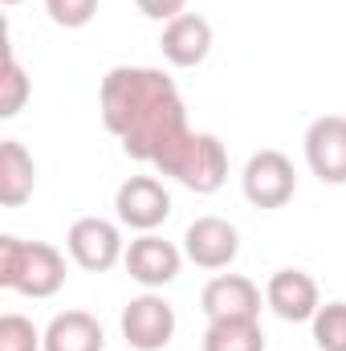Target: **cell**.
<instances>
[{
	"mask_svg": "<svg viewBox=\"0 0 346 351\" xmlns=\"http://www.w3.org/2000/svg\"><path fill=\"white\" fill-rule=\"evenodd\" d=\"M122 262H127V274H131L139 286L159 290V286L175 282L183 258H179V250H175L172 241H163V237H155V233H143V237L131 241V250H127Z\"/></svg>",
	"mask_w": 346,
	"mask_h": 351,
	"instance_id": "obj_12",
	"label": "cell"
},
{
	"mask_svg": "<svg viewBox=\"0 0 346 351\" xmlns=\"http://www.w3.org/2000/svg\"><path fill=\"white\" fill-rule=\"evenodd\" d=\"M0 119H12V114H21V106L29 102V74H25V66L16 62V53L8 49L4 53V78H0Z\"/></svg>",
	"mask_w": 346,
	"mask_h": 351,
	"instance_id": "obj_18",
	"label": "cell"
},
{
	"mask_svg": "<svg viewBox=\"0 0 346 351\" xmlns=\"http://www.w3.org/2000/svg\"><path fill=\"white\" fill-rule=\"evenodd\" d=\"M310 323H314V343L322 351H346V302L318 306Z\"/></svg>",
	"mask_w": 346,
	"mask_h": 351,
	"instance_id": "obj_17",
	"label": "cell"
},
{
	"mask_svg": "<svg viewBox=\"0 0 346 351\" xmlns=\"http://www.w3.org/2000/svg\"><path fill=\"white\" fill-rule=\"evenodd\" d=\"M175 335V311L159 294H139L122 306V339L135 351H163Z\"/></svg>",
	"mask_w": 346,
	"mask_h": 351,
	"instance_id": "obj_4",
	"label": "cell"
},
{
	"mask_svg": "<svg viewBox=\"0 0 346 351\" xmlns=\"http://www.w3.org/2000/svg\"><path fill=\"white\" fill-rule=\"evenodd\" d=\"M204 351H265L257 319H216L204 331Z\"/></svg>",
	"mask_w": 346,
	"mask_h": 351,
	"instance_id": "obj_16",
	"label": "cell"
},
{
	"mask_svg": "<svg viewBox=\"0 0 346 351\" xmlns=\"http://www.w3.org/2000/svg\"><path fill=\"white\" fill-rule=\"evenodd\" d=\"M306 164L322 184H346V119L322 114L306 131Z\"/></svg>",
	"mask_w": 346,
	"mask_h": 351,
	"instance_id": "obj_8",
	"label": "cell"
},
{
	"mask_svg": "<svg viewBox=\"0 0 346 351\" xmlns=\"http://www.w3.org/2000/svg\"><path fill=\"white\" fill-rule=\"evenodd\" d=\"M241 184H245L249 204H257V208H281V204H289L293 192H297V176H293L289 156H281V152H273V147L257 152V156L245 164Z\"/></svg>",
	"mask_w": 346,
	"mask_h": 351,
	"instance_id": "obj_5",
	"label": "cell"
},
{
	"mask_svg": "<svg viewBox=\"0 0 346 351\" xmlns=\"http://www.w3.org/2000/svg\"><path fill=\"white\" fill-rule=\"evenodd\" d=\"M200 306L208 315V323L216 319H257L261 315V290L245 274H220L204 286Z\"/></svg>",
	"mask_w": 346,
	"mask_h": 351,
	"instance_id": "obj_11",
	"label": "cell"
},
{
	"mask_svg": "<svg viewBox=\"0 0 346 351\" xmlns=\"http://www.w3.org/2000/svg\"><path fill=\"white\" fill-rule=\"evenodd\" d=\"M33 184H37L33 156L25 152V143L4 139L0 143V204L4 208H21L33 196Z\"/></svg>",
	"mask_w": 346,
	"mask_h": 351,
	"instance_id": "obj_15",
	"label": "cell"
},
{
	"mask_svg": "<svg viewBox=\"0 0 346 351\" xmlns=\"http://www.w3.org/2000/svg\"><path fill=\"white\" fill-rule=\"evenodd\" d=\"M265 302L273 306L277 319L285 323H306L318 315L322 298H318V282L306 269H277L265 286Z\"/></svg>",
	"mask_w": 346,
	"mask_h": 351,
	"instance_id": "obj_10",
	"label": "cell"
},
{
	"mask_svg": "<svg viewBox=\"0 0 346 351\" xmlns=\"http://www.w3.org/2000/svg\"><path fill=\"white\" fill-rule=\"evenodd\" d=\"M66 282V258L49 241L0 237V286L25 298H53Z\"/></svg>",
	"mask_w": 346,
	"mask_h": 351,
	"instance_id": "obj_2",
	"label": "cell"
},
{
	"mask_svg": "<svg viewBox=\"0 0 346 351\" xmlns=\"http://www.w3.org/2000/svg\"><path fill=\"white\" fill-rule=\"evenodd\" d=\"M98 110L106 131L122 139V152L151 168L191 131L175 82L155 66H114L102 78Z\"/></svg>",
	"mask_w": 346,
	"mask_h": 351,
	"instance_id": "obj_1",
	"label": "cell"
},
{
	"mask_svg": "<svg viewBox=\"0 0 346 351\" xmlns=\"http://www.w3.org/2000/svg\"><path fill=\"white\" fill-rule=\"evenodd\" d=\"M114 208H118V221H122V225H131V229H139V233H151V229H159V225L168 221L172 196H168V188H163L155 176H131V180L118 188Z\"/></svg>",
	"mask_w": 346,
	"mask_h": 351,
	"instance_id": "obj_7",
	"label": "cell"
},
{
	"mask_svg": "<svg viewBox=\"0 0 346 351\" xmlns=\"http://www.w3.org/2000/svg\"><path fill=\"white\" fill-rule=\"evenodd\" d=\"M0 351H45V335L25 315H0Z\"/></svg>",
	"mask_w": 346,
	"mask_h": 351,
	"instance_id": "obj_19",
	"label": "cell"
},
{
	"mask_svg": "<svg viewBox=\"0 0 346 351\" xmlns=\"http://www.w3.org/2000/svg\"><path fill=\"white\" fill-rule=\"evenodd\" d=\"M183 254L200 269H224L241 254V233L224 217H200L183 233Z\"/></svg>",
	"mask_w": 346,
	"mask_h": 351,
	"instance_id": "obj_9",
	"label": "cell"
},
{
	"mask_svg": "<svg viewBox=\"0 0 346 351\" xmlns=\"http://www.w3.org/2000/svg\"><path fill=\"white\" fill-rule=\"evenodd\" d=\"M66 245H70V258L82 265V269H90V274H106L118 258H127L118 225L114 221H102V217H78L70 225Z\"/></svg>",
	"mask_w": 346,
	"mask_h": 351,
	"instance_id": "obj_6",
	"label": "cell"
},
{
	"mask_svg": "<svg viewBox=\"0 0 346 351\" xmlns=\"http://www.w3.org/2000/svg\"><path fill=\"white\" fill-rule=\"evenodd\" d=\"M106 335L102 323L86 311H62L45 327V351H102Z\"/></svg>",
	"mask_w": 346,
	"mask_h": 351,
	"instance_id": "obj_14",
	"label": "cell"
},
{
	"mask_svg": "<svg viewBox=\"0 0 346 351\" xmlns=\"http://www.w3.org/2000/svg\"><path fill=\"white\" fill-rule=\"evenodd\" d=\"M0 4H21V0H0Z\"/></svg>",
	"mask_w": 346,
	"mask_h": 351,
	"instance_id": "obj_22",
	"label": "cell"
},
{
	"mask_svg": "<svg viewBox=\"0 0 346 351\" xmlns=\"http://www.w3.org/2000/svg\"><path fill=\"white\" fill-rule=\"evenodd\" d=\"M135 4H139V12L151 16V21H175V16H183V4H187V0H135Z\"/></svg>",
	"mask_w": 346,
	"mask_h": 351,
	"instance_id": "obj_21",
	"label": "cell"
},
{
	"mask_svg": "<svg viewBox=\"0 0 346 351\" xmlns=\"http://www.w3.org/2000/svg\"><path fill=\"white\" fill-rule=\"evenodd\" d=\"M159 45H163V58H168L172 66L191 70V66H200V62L208 58V49H212V25H208L204 16H196V12H183V16L168 21Z\"/></svg>",
	"mask_w": 346,
	"mask_h": 351,
	"instance_id": "obj_13",
	"label": "cell"
},
{
	"mask_svg": "<svg viewBox=\"0 0 346 351\" xmlns=\"http://www.w3.org/2000/svg\"><path fill=\"white\" fill-rule=\"evenodd\" d=\"M155 168L163 176H175L183 188L208 196V192H216V188L228 180V152H224V143H220L216 135H208V131H187Z\"/></svg>",
	"mask_w": 346,
	"mask_h": 351,
	"instance_id": "obj_3",
	"label": "cell"
},
{
	"mask_svg": "<svg viewBox=\"0 0 346 351\" xmlns=\"http://www.w3.org/2000/svg\"><path fill=\"white\" fill-rule=\"evenodd\" d=\"M45 12H49V21L62 25V29H82V25L94 21L98 0H45Z\"/></svg>",
	"mask_w": 346,
	"mask_h": 351,
	"instance_id": "obj_20",
	"label": "cell"
}]
</instances>
